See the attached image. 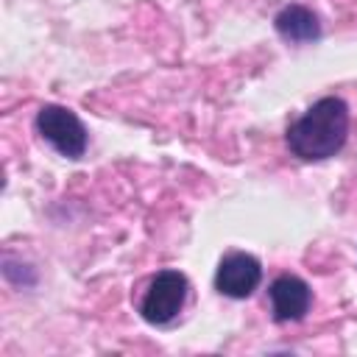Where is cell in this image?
Returning <instances> with one entry per match:
<instances>
[{
    "label": "cell",
    "mask_w": 357,
    "mask_h": 357,
    "mask_svg": "<svg viewBox=\"0 0 357 357\" xmlns=\"http://www.w3.org/2000/svg\"><path fill=\"white\" fill-rule=\"evenodd\" d=\"M349 137V106L337 95L315 100L298 120L287 126L284 142L301 162H324L335 156Z\"/></svg>",
    "instance_id": "1"
},
{
    "label": "cell",
    "mask_w": 357,
    "mask_h": 357,
    "mask_svg": "<svg viewBox=\"0 0 357 357\" xmlns=\"http://www.w3.org/2000/svg\"><path fill=\"white\" fill-rule=\"evenodd\" d=\"M187 290H190V282L181 271H173V268L159 271L148 282V290L139 301V315L156 326L170 324L181 312V307L187 301Z\"/></svg>",
    "instance_id": "2"
},
{
    "label": "cell",
    "mask_w": 357,
    "mask_h": 357,
    "mask_svg": "<svg viewBox=\"0 0 357 357\" xmlns=\"http://www.w3.org/2000/svg\"><path fill=\"white\" fill-rule=\"evenodd\" d=\"M36 131L67 159H81L86 151V128L78 120V114L64 106H42L36 114Z\"/></svg>",
    "instance_id": "3"
},
{
    "label": "cell",
    "mask_w": 357,
    "mask_h": 357,
    "mask_svg": "<svg viewBox=\"0 0 357 357\" xmlns=\"http://www.w3.org/2000/svg\"><path fill=\"white\" fill-rule=\"evenodd\" d=\"M259 282H262L259 259L243 251L226 254L215 271V287L229 298H248L259 287Z\"/></svg>",
    "instance_id": "4"
},
{
    "label": "cell",
    "mask_w": 357,
    "mask_h": 357,
    "mask_svg": "<svg viewBox=\"0 0 357 357\" xmlns=\"http://www.w3.org/2000/svg\"><path fill=\"white\" fill-rule=\"evenodd\" d=\"M268 298H271L273 321L287 324V321H301L307 315L310 301H312V290L304 279H298L293 273H284V276H276L271 282Z\"/></svg>",
    "instance_id": "5"
},
{
    "label": "cell",
    "mask_w": 357,
    "mask_h": 357,
    "mask_svg": "<svg viewBox=\"0 0 357 357\" xmlns=\"http://www.w3.org/2000/svg\"><path fill=\"white\" fill-rule=\"evenodd\" d=\"M273 28L276 33L290 42V45H310L321 39V20L315 11H310L307 6H284L276 17H273Z\"/></svg>",
    "instance_id": "6"
}]
</instances>
